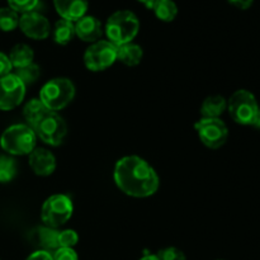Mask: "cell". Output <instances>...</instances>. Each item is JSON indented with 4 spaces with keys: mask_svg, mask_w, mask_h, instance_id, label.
<instances>
[{
    "mask_svg": "<svg viewBox=\"0 0 260 260\" xmlns=\"http://www.w3.org/2000/svg\"><path fill=\"white\" fill-rule=\"evenodd\" d=\"M113 179L118 189L134 198L151 197L160 185V178L154 168L137 155L123 156L116 162Z\"/></svg>",
    "mask_w": 260,
    "mask_h": 260,
    "instance_id": "6da1fadb",
    "label": "cell"
},
{
    "mask_svg": "<svg viewBox=\"0 0 260 260\" xmlns=\"http://www.w3.org/2000/svg\"><path fill=\"white\" fill-rule=\"evenodd\" d=\"M140 30V20L131 10H117L112 13L104 25V32L109 42L116 46L132 42Z\"/></svg>",
    "mask_w": 260,
    "mask_h": 260,
    "instance_id": "7a4b0ae2",
    "label": "cell"
},
{
    "mask_svg": "<svg viewBox=\"0 0 260 260\" xmlns=\"http://www.w3.org/2000/svg\"><path fill=\"white\" fill-rule=\"evenodd\" d=\"M37 145L35 131L25 123L12 124L0 136V146L13 156L29 155Z\"/></svg>",
    "mask_w": 260,
    "mask_h": 260,
    "instance_id": "3957f363",
    "label": "cell"
},
{
    "mask_svg": "<svg viewBox=\"0 0 260 260\" xmlns=\"http://www.w3.org/2000/svg\"><path fill=\"white\" fill-rule=\"evenodd\" d=\"M75 96V85L68 78H53L41 88L40 101L51 112L68 107Z\"/></svg>",
    "mask_w": 260,
    "mask_h": 260,
    "instance_id": "277c9868",
    "label": "cell"
},
{
    "mask_svg": "<svg viewBox=\"0 0 260 260\" xmlns=\"http://www.w3.org/2000/svg\"><path fill=\"white\" fill-rule=\"evenodd\" d=\"M73 212L74 205L69 196L52 194L43 202L41 220L47 228L58 229L70 220Z\"/></svg>",
    "mask_w": 260,
    "mask_h": 260,
    "instance_id": "5b68a950",
    "label": "cell"
},
{
    "mask_svg": "<svg viewBox=\"0 0 260 260\" xmlns=\"http://www.w3.org/2000/svg\"><path fill=\"white\" fill-rule=\"evenodd\" d=\"M259 108L255 95L246 89L236 90L228 101L229 114L236 123L243 126H251Z\"/></svg>",
    "mask_w": 260,
    "mask_h": 260,
    "instance_id": "8992f818",
    "label": "cell"
},
{
    "mask_svg": "<svg viewBox=\"0 0 260 260\" xmlns=\"http://www.w3.org/2000/svg\"><path fill=\"white\" fill-rule=\"evenodd\" d=\"M36 136L50 146H58L62 144L68 135V124L57 112L47 111L42 118L33 127Z\"/></svg>",
    "mask_w": 260,
    "mask_h": 260,
    "instance_id": "52a82bcc",
    "label": "cell"
},
{
    "mask_svg": "<svg viewBox=\"0 0 260 260\" xmlns=\"http://www.w3.org/2000/svg\"><path fill=\"white\" fill-rule=\"evenodd\" d=\"M116 61L117 46L106 40H99L91 43L84 52V65L93 73L107 70Z\"/></svg>",
    "mask_w": 260,
    "mask_h": 260,
    "instance_id": "ba28073f",
    "label": "cell"
},
{
    "mask_svg": "<svg viewBox=\"0 0 260 260\" xmlns=\"http://www.w3.org/2000/svg\"><path fill=\"white\" fill-rule=\"evenodd\" d=\"M201 142L208 149H220L226 144L229 128L221 118H201L194 123Z\"/></svg>",
    "mask_w": 260,
    "mask_h": 260,
    "instance_id": "9c48e42d",
    "label": "cell"
},
{
    "mask_svg": "<svg viewBox=\"0 0 260 260\" xmlns=\"http://www.w3.org/2000/svg\"><path fill=\"white\" fill-rule=\"evenodd\" d=\"M27 86L14 73L0 78V111H12L17 108L25 96Z\"/></svg>",
    "mask_w": 260,
    "mask_h": 260,
    "instance_id": "30bf717a",
    "label": "cell"
},
{
    "mask_svg": "<svg viewBox=\"0 0 260 260\" xmlns=\"http://www.w3.org/2000/svg\"><path fill=\"white\" fill-rule=\"evenodd\" d=\"M18 27L32 40H46L51 33V24L47 18L35 10L23 13L19 17Z\"/></svg>",
    "mask_w": 260,
    "mask_h": 260,
    "instance_id": "8fae6325",
    "label": "cell"
},
{
    "mask_svg": "<svg viewBox=\"0 0 260 260\" xmlns=\"http://www.w3.org/2000/svg\"><path fill=\"white\" fill-rule=\"evenodd\" d=\"M29 167L36 175L40 177H48L52 174L56 169V157L55 155L47 149L43 147H36L29 155Z\"/></svg>",
    "mask_w": 260,
    "mask_h": 260,
    "instance_id": "7c38bea8",
    "label": "cell"
},
{
    "mask_svg": "<svg viewBox=\"0 0 260 260\" xmlns=\"http://www.w3.org/2000/svg\"><path fill=\"white\" fill-rule=\"evenodd\" d=\"M104 28L101 20L94 15H84L75 22V36L84 42L94 43L101 40Z\"/></svg>",
    "mask_w": 260,
    "mask_h": 260,
    "instance_id": "4fadbf2b",
    "label": "cell"
},
{
    "mask_svg": "<svg viewBox=\"0 0 260 260\" xmlns=\"http://www.w3.org/2000/svg\"><path fill=\"white\" fill-rule=\"evenodd\" d=\"M53 5L62 19L75 23L86 14L89 2L88 0H53Z\"/></svg>",
    "mask_w": 260,
    "mask_h": 260,
    "instance_id": "5bb4252c",
    "label": "cell"
},
{
    "mask_svg": "<svg viewBox=\"0 0 260 260\" xmlns=\"http://www.w3.org/2000/svg\"><path fill=\"white\" fill-rule=\"evenodd\" d=\"M58 231L56 229L47 228V226H42L33 231L32 234V241L36 246H38V250H46V251H55L58 248L57 241Z\"/></svg>",
    "mask_w": 260,
    "mask_h": 260,
    "instance_id": "9a60e30c",
    "label": "cell"
},
{
    "mask_svg": "<svg viewBox=\"0 0 260 260\" xmlns=\"http://www.w3.org/2000/svg\"><path fill=\"white\" fill-rule=\"evenodd\" d=\"M144 57V50L140 45L134 42L117 46V60L127 66H136Z\"/></svg>",
    "mask_w": 260,
    "mask_h": 260,
    "instance_id": "2e32d148",
    "label": "cell"
},
{
    "mask_svg": "<svg viewBox=\"0 0 260 260\" xmlns=\"http://www.w3.org/2000/svg\"><path fill=\"white\" fill-rule=\"evenodd\" d=\"M228 109V101L222 95H210L201 106L202 118H220L221 114Z\"/></svg>",
    "mask_w": 260,
    "mask_h": 260,
    "instance_id": "e0dca14e",
    "label": "cell"
},
{
    "mask_svg": "<svg viewBox=\"0 0 260 260\" xmlns=\"http://www.w3.org/2000/svg\"><path fill=\"white\" fill-rule=\"evenodd\" d=\"M10 63H12L13 68H23V66H27L29 63L33 62V58H35V52H33L32 48L29 47L25 43H18L14 47L10 50L9 55Z\"/></svg>",
    "mask_w": 260,
    "mask_h": 260,
    "instance_id": "ac0fdd59",
    "label": "cell"
},
{
    "mask_svg": "<svg viewBox=\"0 0 260 260\" xmlns=\"http://www.w3.org/2000/svg\"><path fill=\"white\" fill-rule=\"evenodd\" d=\"M53 41L57 45L65 46L73 41L74 36H75V23L70 22L61 18L60 20L55 23L52 30Z\"/></svg>",
    "mask_w": 260,
    "mask_h": 260,
    "instance_id": "d6986e66",
    "label": "cell"
},
{
    "mask_svg": "<svg viewBox=\"0 0 260 260\" xmlns=\"http://www.w3.org/2000/svg\"><path fill=\"white\" fill-rule=\"evenodd\" d=\"M48 109L46 108L45 104L38 99H30L28 103H25L24 108H23V117L25 119V124L33 128L38 121L43 117V114L47 112Z\"/></svg>",
    "mask_w": 260,
    "mask_h": 260,
    "instance_id": "ffe728a7",
    "label": "cell"
},
{
    "mask_svg": "<svg viewBox=\"0 0 260 260\" xmlns=\"http://www.w3.org/2000/svg\"><path fill=\"white\" fill-rule=\"evenodd\" d=\"M151 9L157 19L162 22H172L178 15V7L174 0H155Z\"/></svg>",
    "mask_w": 260,
    "mask_h": 260,
    "instance_id": "44dd1931",
    "label": "cell"
},
{
    "mask_svg": "<svg viewBox=\"0 0 260 260\" xmlns=\"http://www.w3.org/2000/svg\"><path fill=\"white\" fill-rule=\"evenodd\" d=\"M19 24V15L12 8H0V30L12 32Z\"/></svg>",
    "mask_w": 260,
    "mask_h": 260,
    "instance_id": "7402d4cb",
    "label": "cell"
},
{
    "mask_svg": "<svg viewBox=\"0 0 260 260\" xmlns=\"http://www.w3.org/2000/svg\"><path fill=\"white\" fill-rule=\"evenodd\" d=\"M15 75L20 79L23 84L25 86L28 85H32L35 84L36 81L38 80L41 75V70H40V66L37 63L32 62L27 66H23V68H18L15 69Z\"/></svg>",
    "mask_w": 260,
    "mask_h": 260,
    "instance_id": "603a6c76",
    "label": "cell"
},
{
    "mask_svg": "<svg viewBox=\"0 0 260 260\" xmlns=\"http://www.w3.org/2000/svg\"><path fill=\"white\" fill-rule=\"evenodd\" d=\"M17 174V161L12 156H0V183H8Z\"/></svg>",
    "mask_w": 260,
    "mask_h": 260,
    "instance_id": "cb8c5ba5",
    "label": "cell"
},
{
    "mask_svg": "<svg viewBox=\"0 0 260 260\" xmlns=\"http://www.w3.org/2000/svg\"><path fill=\"white\" fill-rule=\"evenodd\" d=\"M58 248H73L79 243V235L73 229L58 231Z\"/></svg>",
    "mask_w": 260,
    "mask_h": 260,
    "instance_id": "d4e9b609",
    "label": "cell"
},
{
    "mask_svg": "<svg viewBox=\"0 0 260 260\" xmlns=\"http://www.w3.org/2000/svg\"><path fill=\"white\" fill-rule=\"evenodd\" d=\"M157 258L159 260H187L184 251L175 246H168L157 251Z\"/></svg>",
    "mask_w": 260,
    "mask_h": 260,
    "instance_id": "484cf974",
    "label": "cell"
},
{
    "mask_svg": "<svg viewBox=\"0 0 260 260\" xmlns=\"http://www.w3.org/2000/svg\"><path fill=\"white\" fill-rule=\"evenodd\" d=\"M40 0H8L9 8L15 10L17 13H27L32 12L38 5Z\"/></svg>",
    "mask_w": 260,
    "mask_h": 260,
    "instance_id": "4316f807",
    "label": "cell"
},
{
    "mask_svg": "<svg viewBox=\"0 0 260 260\" xmlns=\"http://www.w3.org/2000/svg\"><path fill=\"white\" fill-rule=\"evenodd\" d=\"M53 260H79L78 253L73 248H57L52 253Z\"/></svg>",
    "mask_w": 260,
    "mask_h": 260,
    "instance_id": "83f0119b",
    "label": "cell"
},
{
    "mask_svg": "<svg viewBox=\"0 0 260 260\" xmlns=\"http://www.w3.org/2000/svg\"><path fill=\"white\" fill-rule=\"evenodd\" d=\"M12 63H10L9 57L5 53L0 52V78L8 75V74L12 73Z\"/></svg>",
    "mask_w": 260,
    "mask_h": 260,
    "instance_id": "f1b7e54d",
    "label": "cell"
},
{
    "mask_svg": "<svg viewBox=\"0 0 260 260\" xmlns=\"http://www.w3.org/2000/svg\"><path fill=\"white\" fill-rule=\"evenodd\" d=\"M25 260H53V258L52 253H50V251L36 250L30 255H28V258Z\"/></svg>",
    "mask_w": 260,
    "mask_h": 260,
    "instance_id": "f546056e",
    "label": "cell"
},
{
    "mask_svg": "<svg viewBox=\"0 0 260 260\" xmlns=\"http://www.w3.org/2000/svg\"><path fill=\"white\" fill-rule=\"evenodd\" d=\"M229 3L231 5H234V7L238 8V9L246 10L253 5L254 0H229Z\"/></svg>",
    "mask_w": 260,
    "mask_h": 260,
    "instance_id": "4dcf8cb0",
    "label": "cell"
},
{
    "mask_svg": "<svg viewBox=\"0 0 260 260\" xmlns=\"http://www.w3.org/2000/svg\"><path fill=\"white\" fill-rule=\"evenodd\" d=\"M251 126L255 127V128H259L260 129V108H259L258 113H256L255 117H254L253 123H251Z\"/></svg>",
    "mask_w": 260,
    "mask_h": 260,
    "instance_id": "1f68e13d",
    "label": "cell"
},
{
    "mask_svg": "<svg viewBox=\"0 0 260 260\" xmlns=\"http://www.w3.org/2000/svg\"><path fill=\"white\" fill-rule=\"evenodd\" d=\"M140 260H159L156 254H147V255H144Z\"/></svg>",
    "mask_w": 260,
    "mask_h": 260,
    "instance_id": "d6a6232c",
    "label": "cell"
},
{
    "mask_svg": "<svg viewBox=\"0 0 260 260\" xmlns=\"http://www.w3.org/2000/svg\"><path fill=\"white\" fill-rule=\"evenodd\" d=\"M139 2H141L142 4L146 5L147 8H150V9H151V7H152V4H154L155 0H139Z\"/></svg>",
    "mask_w": 260,
    "mask_h": 260,
    "instance_id": "836d02e7",
    "label": "cell"
},
{
    "mask_svg": "<svg viewBox=\"0 0 260 260\" xmlns=\"http://www.w3.org/2000/svg\"><path fill=\"white\" fill-rule=\"evenodd\" d=\"M217 260H225V259H217Z\"/></svg>",
    "mask_w": 260,
    "mask_h": 260,
    "instance_id": "e575fe53",
    "label": "cell"
}]
</instances>
